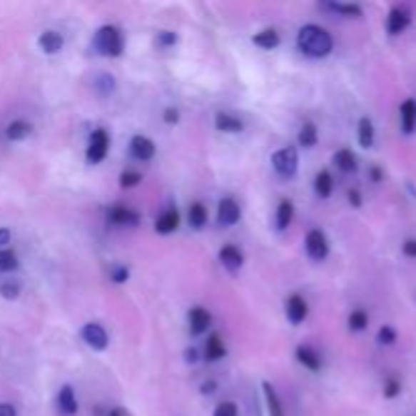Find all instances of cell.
<instances>
[{"instance_id": "cell-29", "label": "cell", "mask_w": 416, "mask_h": 416, "mask_svg": "<svg viewBox=\"0 0 416 416\" xmlns=\"http://www.w3.org/2000/svg\"><path fill=\"white\" fill-rule=\"evenodd\" d=\"M317 143V126L315 124H305L299 132V144L300 146H305V148H311Z\"/></svg>"}, {"instance_id": "cell-41", "label": "cell", "mask_w": 416, "mask_h": 416, "mask_svg": "<svg viewBox=\"0 0 416 416\" xmlns=\"http://www.w3.org/2000/svg\"><path fill=\"white\" fill-rule=\"evenodd\" d=\"M163 118H165L167 124H175V122L179 120V112H177L175 108H169V110H165V116Z\"/></svg>"}, {"instance_id": "cell-10", "label": "cell", "mask_w": 416, "mask_h": 416, "mask_svg": "<svg viewBox=\"0 0 416 416\" xmlns=\"http://www.w3.org/2000/svg\"><path fill=\"white\" fill-rule=\"evenodd\" d=\"M108 218L112 223H116V225H138V213L136 211H132L128 208H122V206H118V208L110 209V213H108Z\"/></svg>"}, {"instance_id": "cell-24", "label": "cell", "mask_w": 416, "mask_h": 416, "mask_svg": "<svg viewBox=\"0 0 416 416\" xmlns=\"http://www.w3.org/2000/svg\"><path fill=\"white\" fill-rule=\"evenodd\" d=\"M252 43L262 47V49H274V47H278L280 37H278V33H276L274 29H266V31L258 33V35L252 39Z\"/></svg>"}, {"instance_id": "cell-37", "label": "cell", "mask_w": 416, "mask_h": 416, "mask_svg": "<svg viewBox=\"0 0 416 416\" xmlns=\"http://www.w3.org/2000/svg\"><path fill=\"white\" fill-rule=\"evenodd\" d=\"M177 35L175 33H171V31H163V33H158V39L156 43L161 45V47H171V45H175L177 43Z\"/></svg>"}, {"instance_id": "cell-36", "label": "cell", "mask_w": 416, "mask_h": 416, "mask_svg": "<svg viewBox=\"0 0 416 416\" xmlns=\"http://www.w3.org/2000/svg\"><path fill=\"white\" fill-rule=\"evenodd\" d=\"M19 293H21V288H19V285H14V283H4V285L0 286V295L4 299H16Z\"/></svg>"}, {"instance_id": "cell-26", "label": "cell", "mask_w": 416, "mask_h": 416, "mask_svg": "<svg viewBox=\"0 0 416 416\" xmlns=\"http://www.w3.org/2000/svg\"><path fill=\"white\" fill-rule=\"evenodd\" d=\"M293 213H295L293 203H290L288 199L280 201L278 211H276V225H278V230H286V228H288V223L293 221Z\"/></svg>"}, {"instance_id": "cell-3", "label": "cell", "mask_w": 416, "mask_h": 416, "mask_svg": "<svg viewBox=\"0 0 416 416\" xmlns=\"http://www.w3.org/2000/svg\"><path fill=\"white\" fill-rule=\"evenodd\" d=\"M273 167L283 177H293L299 167V155L295 146H285L273 155Z\"/></svg>"}, {"instance_id": "cell-19", "label": "cell", "mask_w": 416, "mask_h": 416, "mask_svg": "<svg viewBox=\"0 0 416 416\" xmlns=\"http://www.w3.org/2000/svg\"><path fill=\"white\" fill-rule=\"evenodd\" d=\"M333 161H335V165H338V169H341L343 173H351V171L357 169V158L355 155L347 151V148H341L335 153L333 156Z\"/></svg>"}, {"instance_id": "cell-16", "label": "cell", "mask_w": 416, "mask_h": 416, "mask_svg": "<svg viewBox=\"0 0 416 416\" xmlns=\"http://www.w3.org/2000/svg\"><path fill=\"white\" fill-rule=\"evenodd\" d=\"M155 228L158 234H171V232H175L179 228V213L175 209H171V211H167L165 215H161L156 220Z\"/></svg>"}, {"instance_id": "cell-31", "label": "cell", "mask_w": 416, "mask_h": 416, "mask_svg": "<svg viewBox=\"0 0 416 416\" xmlns=\"http://www.w3.org/2000/svg\"><path fill=\"white\" fill-rule=\"evenodd\" d=\"M347 323H350L351 331H364L367 327V315H365V311H353Z\"/></svg>"}, {"instance_id": "cell-38", "label": "cell", "mask_w": 416, "mask_h": 416, "mask_svg": "<svg viewBox=\"0 0 416 416\" xmlns=\"http://www.w3.org/2000/svg\"><path fill=\"white\" fill-rule=\"evenodd\" d=\"M398 394H400V382L390 377V380L386 382V386H384V396H386V398H394V396H398Z\"/></svg>"}, {"instance_id": "cell-39", "label": "cell", "mask_w": 416, "mask_h": 416, "mask_svg": "<svg viewBox=\"0 0 416 416\" xmlns=\"http://www.w3.org/2000/svg\"><path fill=\"white\" fill-rule=\"evenodd\" d=\"M110 276H112L114 283H126V280H128V268H124V266H114V268L110 270Z\"/></svg>"}, {"instance_id": "cell-44", "label": "cell", "mask_w": 416, "mask_h": 416, "mask_svg": "<svg viewBox=\"0 0 416 416\" xmlns=\"http://www.w3.org/2000/svg\"><path fill=\"white\" fill-rule=\"evenodd\" d=\"M9 242H11V230L0 228V246H6Z\"/></svg>"}, {"instance_id": "cell-21", "label": "cell", "mask_w": 416, "mask_h": 416, "mask_svg": "<svg viewBox=\"0 0 416 416\" xmlns=\"http://www.w3.org/2000/svg\"><path fill=\"white\" fill-rule=\"evenodd\" d=\"M31 131H33V126L29 122H25V120H14V122H11L6 126V136L11 141H25L26 136L31 134Z\"/></svg>"}, {"instance_id": "cell-17", "label": "cell", "mask_w": 416, "mask_h": 416, "mask_svg": "<svg viewBox=\"0 0 416 416\" xmlns=\"http://www.w3.org/2000/svg\"><path fill=\"white\" fill-rule=\"evenodd\" d=\"M215 128L221 132H240L244 128V124H242V120H238L232 114L220 112V114H215Z\"/></svg>"}, {"instance_id": "cell-15", "label": "cell", "mask_w": 416, "mask_h": 416, "mask_svg": "<svg viewBox=\"0 0 416 416\" xmlns=\"http://www.w3.org/2000/svg\"><path fill=\"white\" fill-rule=\"evenodd\" d=\"M57 404H59V410L67 416H73L78 412V400H76V394L71 390V386H64L59 390L57 396Z\"/></svg>"}, {"instance_id": "cell-45", "label": "cell", "mask_w": 416, "mask_h": 416, "mask_svg": "<svg viewBox=\"0 0 416 416\" xmlns=\"http://www.w3.org/2000/svg\"><path fill=\"white\" fill-rule=\"evenodd\" d=\"M185 355H187V362H191V364H196V362H197V350H196V347H191V350L185 351Z\"/></svg>"}, {"instance_id": "cell-4", "label": "cell", "mask_w": 416, "mask_h": 416, "mask_svg": "<svg viewBox=\"0 0 416 416\" xmlns=\"http://www.w3.org/2000/svg\"><path fill=\"white\" fill-rule=\"evenodd\" d=\"M108 146H110V138H108V134L106 131H96L91 134L90 138V146H88V153H86V158H88V163L91 165H98V163H102L108 155Z\"/></svg>"}, {"instance_id": "cell-7", "label": "cell", "mask_w": 416, "mask_h": 416, "mask_svg": "<svg viewBox=\"0 0 416 416\" xmlns=\"http://www.w3.org/2000/svg\"><path fill=\"white\" fill-rule=\"evenodd\" d=\"M240 220V206L235 203L232 197H225L220 201L218 208V221L221 225H234Z\"/></svg>"}, {"instance_id": "cell-28", "label": "cell", "mask_w": 416, "mask_h": 416, "mask_svg": "<svg viewBox=\"0 0 416 416\" xmlns=\"http://www.w3.org/2000/svg\"><path fill=\"white\" fill-rule=\"evenodd\" d=\"M331 189H333V179H331V175L327 173V171H321L317 177H315V191H317V196L327 197L331 196Z\"/></svg>"}, {"instance_id": "cell-43", "label": "cell", "mask_w": 416, "mask_h": 416, "mask_svg": "<svg viewBox=\"0 0 416 416\" xmlns=\"http://www.w3.org/2000/svg\"><path fill=\"white\" fill-rule=\"evenodd\" d=\"M350 203L351 206H355V208H360L362 206V196H360V191H355V189H351L350 193Z\"/></svg>"}, {"instance_id": "cell-47", "label": "cell", "mask_w": 416, "mask_h": 416, "mask_svg": "<svg viewBox=\"0 0 416 416\" xmlns=\"http://www.w3.org/2000/svg\"><path fill=\"white\" fill-rule=\"evenodd\" d=\"M370 175H372V181H382V171L377 169V167H374V169L370 171Z\"/></svg>"}, {"instance_id": "cell-25", "label": "cell", "mask_w": 416, "mask_h": 416, "mask_svg": "<svg viewBox=\"0 0 416 416\" xmlns=\"http://www.w3.org/2000/svg\"><path fill=\"white\" fill-rule=\"evenodd\" d=\"M357 138H360V144L364 148H370L374 144V124L370 118H362L360 120V126H357Z\"/></svg>"}, {"instance_id": "cell-13", "label": "cell", "mask_w": 416, "mask_h": 416, "mask_svg": "<svg viewBox=\"0 0 416 416\" xmlns=\"http://www.w3.org/2000/svg\"><path fill=\"white\" fill-rule=\"evenodd\" d=\"M39 47L43 53H59L64 49V37L57 31H45L39 37Z\"/></svg>"}, {"instance_id": "cell-8", "label": "cell", "mask_w": 416, "mask_h": 416, "mask_svg": "<svg viewBox=\"0 0 416 416\" xmlns=\"http://www.w3.org/2000/svg\"><path fill=\"white\" fill-rule=\"evenodd\" d=\"M131 153L138 161H151L155 156V143L143 134H138L131 141Z\"/></svg>"}, {"instance_id": "cell-34", "label": "cell", "mask_w": 416, "mask_h": 416, "mask_svg": "<svg viewBox=\"0 0 416 416\" xmlns=\"http://www.w3.org/2000/svg\"><path fill=\"white\" fill-rule=\"evenodd\" d=\"M377 341L384 343V345H392L396 341V331L390 325H384L377 331Z\"/></svg>"}, {"instance_id": "cell-1", "label": "cell", "mask_w": 416, "mask_h": 416, "mask_svg": "<svg viewBox=\"0 0 416 416\" xmlns=\"http://www.w3.org/2000/svg\"><path fill=\"white\" fill-rule=\"evenodd\" d=\"M299 49L311 57H325L333 49V39L325 29L317 25H307L299 31Z\"/></svg>"}, {"instance_id": "cell-6", "label": "cell", "mask_w": 416, "mask_h": 416, "mask_svg": "<svg viewBox=\"0 0 416 416\" xmlns=\"http://www.w3.org/2000/svg\"><path fill=\"white\" fill-rule=\"evenodd\" d=\"M81 338L93 350H106L108 347V335H106L104 327L98 325V323H88V325L83 327L81 329Z\"/></svg>"}, {"instance_id": "cell-40", "label": "cell", "mask_w": 416, "mask_h": 416, "mask_svg": "<svg viewBox=\"0 0 416 416\" xmlns=\"http://www.w3.org/2000/svg\"><path fill=\"white\" fill-rule=\"evenodd\" d=\"M402 252L408 258H416V240H406L402 246Z\"/></svg>"}, {"instance_id": "cell-9", "label": "cell", "mask_w": 416, "mask_h": 416, "mask_svg": "<svg viewBox=\"0 0 416 416\" xmlns=\"http://www.w3.org/2000/svg\"><path fill=\"white\" fill-rule=\"evenodd\" d=\"M307 313H309V307H307V303L300 299L299 295H293L288 299V303H286V317L290 319V323L299 325L300 321L307 317Z\"/></svg>"}, {"instance_id": "cell-22", "label": "cell", "mask_w": 416, "mask_h": 416, "mask_svg": "<svg viewBox=\"0 0 416 416\" xmlns=\"http://www.w3.org/2000/svg\"><path fill=\"white\" fill-rule=\"evenodd\" d=\"M223 355H225V347H223V341L220 339V335L218 333L209 335L208 345H206V357L209 362H218Z\"/></svg>"}, {"instance_id": "cell-32", "label": "cell", "mask_w": 416, "mask_h": 416, "mask_svg": "<svg viewBox=\"0 0 416 416\" xmlns=\"http://www.w3.org/2000/svg\"><path fill=\"white\" fill-rule=\"evenodd\" d=\"M331 11L341 14H347V16H362V9L357 4H329Z\"/></svg>"}, {"instance_id": "cell-12", "label": "cell", "mask_w": 416, "mask_h": 416, "mask_svg": "<svg viewBox=\"0 0 416 416\" xmlns=\"http://www.w3.org/2000/svg\"><path fill=\"white\" fill-rule=\"evenodd\" d=\"M220 260H221V264L228 268V270L235 273L238 268H242V264H244V256H242V252H240L235 246H223L220 250Z\"/></svg>"}, {"instance_id": "cell-2", "label": "cell", "mask_w": 416, "mask_h": 416, "mask_svg": "<svg viewBox=\"0 0 416 416\" xmlns=\"http://www.w3.org/2000/svg\"><path fill=\"white\" fill-rule=\"evenodd\" d=\"M93 47L100 55H106V57H118L122 49H124V39H122V33L120 29L112 25L102 26L96 37H93Z\"/></svg>"}, {"instance_id": "cell-35", "label": "cell", "mask_w": 416, "mask_h": 416, "mask_svg": "<svg viewBox=\"0 0 416 416\" xmlns=\"http://www.w3.org/2000/svg\"><path fill=\"white\" fill-rule=\"evenodd\" d=\"M213 416H238V406L234 402H221L218 404Z\"/></svg>"}, {"instance_id": "cell-11", "label": "cell", "mask_w": 416, "mask_h": 416, "mask_svg": "<svg viewBox=\"0 0 416 416\" xmlns=\"http://www.w3.org/2000/svg\"><path fill=\"white\" fill-rule=\"evenodd\" d=\"M189 323H191V331L193 335H201L208 331V327L211 325V315L201 307H196L189 313Z\"/></svg>"}, {"instance_id": "cell-14", "label": "cell", "mask_w": 416, "mask_h": 416, "mask_svg": "<svg viewBox=\"0 0 416 416\" xmlns=\"http://www.w3.org/2000/svg\"><path fill=\"white\" fill-rule=\"evenodd\" d=\"M408 25H410V14L404 9H392L390 16H388V33L400 35Z\"/></svg>"}, {"instance_id": "cell-5", "label": "cell", "mask_w": 416, "mask_h": 416, "mask_svg": "<svg viewBox=\"0 0 416 416\" xmlns=\"http://www.w3.org/2000/svg\"><path fill=\"white\" fill-rule=\"evenodd\" d=\"M307 252L315 260H323L329 254V244H327L325 234L321 230H311L307 234Z\"/></svg>"}, {"instance_id": "cell-30", "label": "cell", "mask_w": 416, "mask_h": 416, "mask_svg": "<svg viewBox=\"0 0 416 416\" xmlns=\"http://www.w3.org/2000/svg\"><path fill=\"white\" fill-rule=\"evenodd\" d=\"M19 266V258L13 250H0V273H13Z\"/></svg>"}, {"instance_id": "cell-23", "label": "cell", "mask_w": 416, "mask_h": 416, "mask_svg": "<svg viewBox=\"0 0 416 416\" xmlns=\"http://www.w3.org/2000/svg\"><path fill=\"white\" fill-rule=\"evenodd\" d=\"M297 357H299V362L305 367H309L313 372H317L319 367H321V357L311 350V347H305V345H300L299 350H297Z\"/></svg>"}, {"instance_id": "cell-46", "label": "cell", "mask_w": 416, "mask_h": 416, "mask_svg": "<svg viewBox=\"0 0 416 416\" xmlns=\"http://www.w3.org/2000/svg\"><path fill=\"white\" fill-rule=\"evenodd\" d=\"M201 392H203V394H211V392H215V382H208V384H203V386H201Z\"/></svg>"}, {"instance_id": "cell-48", "label": "cell", "mask_w": 416, "mask_h": 416, "mask_svg": "<svg viewBox=\"0 0 416 416\" xmlns=\"http://www.w3.org/2000/svg\"><path fill=\"white\" fill-rule=\"evenodd\" d=\"M108 416H122V412H120V410H112Z\"/></svg>"}, {"instance_id": "cell-42", "label": "cell", "mask_w": 416, "mask_h": 416, "mask_svg": "<svg viewBox=\"0 0 416 416\" xmlns=\"http://www.w3.org/2000/svg\"><path fill=\"white\" fill-rule=\"evenodd\" d=\"M0 416H16L13 404H0Z\"/></svg>"}, {"instance_id": "cell-27", "label": "cell", "mask_w": 416, "mask_h": 416, "mask_svg": "<svg viewBox=\"0 0 416 416\" xmlns=\"http://www.w3.org/2000/svg\"><path fill=\"white\" fill-rule=\"evenodd\" d=\"M206 221H208V209L203 203H191V208H189V223L193 225V228H203L206 225Z\"/></svg>"}, {"instance_id": "cell-20", "label": "cell", "mask_w": 416, "mask_h": 416, "mask_svg": "<svg viewBox=\"0 0 416 416\" xmlns=\"http://www.w3.org/2000/svg\"><path fill=\"white\" fill-rule=\"evenodd\" d=\"M400 114H402V128L404 132L415 131L416 124V102L415 100H406L402 106H400Z\"/></svg>"}, {"instance_id": "cell-18", "label": "cell", "mask_w": 416, "mask_h": 416, "mask_svg": "<svg viewBox=\"0 0 416 416\" xmlns=\"http://www.w3.org/2000/svg\"><path fill=\"white\" fill-rule=\"evenodd\" d=\"M262 388H264V396H266V404H268V412H270V416H285V408H283V404L278 400L276 390H274L268 382H264Z\"/></svg>"}, {"instance_id": "cell-33", "label": "cell", "mask_w": 416, "mask_h": 416, "mask_svg": "<svg viewBox=\"0 0 416 416\" xmlns=\"http://www.w3.org/2000/svg\"><path fill=\"white\" fill-rule=\"evenodd\" d=\"M143 179V175L141 173H136V171H124L122 175H120V185L122 187H134V185H138Z\"/></svg>"}]
</instances>
